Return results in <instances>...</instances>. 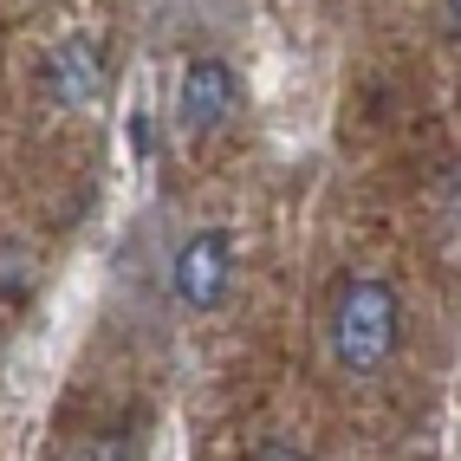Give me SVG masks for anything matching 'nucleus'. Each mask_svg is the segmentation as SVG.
Returning a JSON list of instances; mask_svg holds the SVG:
<instances>
[{"instance_id":"7ed1b4c3","label":"nucleus","mask_w":461,"mask_h":461,"mask_svg":"<svg viewBox=\"0 0 461 461\" xmlns=\"http://www.w3.org/2000/svg\"><path fill=\"white\" fill-rule=\"evenodd\" d=\"M234 104H240V78H234L228 59L202 52V59H189V66H182V85H176V124L189 131V137H214V131L234 117Z\"/></svg>"},{"instance_id":"f257e3e1","label":"nucleus","mask_w":461,"mask_h":461,"mask_svg":"<svg viewBox=\"0 0 461 461\" xmlns=\"http://www.w3.org/2000/svg\"><path fill=\"white\" fill-rule=\"evenodd\" d=\"M331 364L345 377H377L384 364L403 351V299L377 273H351L331 299V325H325Z\"/></svg>"},{"instance_id":"20e7f679","label":"nucleus","mask_w":461,"mask_h":461,"mask_svg":"<svg viewBox=\"0 0 461 461\" xmlns=\"http://www.w3.org/2000/svg\"><path fill=\"white\" fill-rule=\"evenodd\" d=\"M40 85H46V98L59 111H98V98H104V46L91 33H66L46 52Z\"/></svg>"},{"instance_id":"423d86ee","label":"nucleus","mask_w":461,"mask_h":461,"mask_svg":"<svg viewBox=\"0 0 461 461\" xmlns=\"http://www.w3.org/2000/svg\"><path fill=\"white\" fill-rule=\"evenodd\" d=\"M254 461H312V455H305L299 442H286V436H273V442H260V455Z\"/></svg>"},{"instance_id":"f03ea898","label":"nucleus","mask_w":461,"mask_h":461,"mask_svg":"<svg viewBox=\"0 0 461 461\" xmlns=\"http://www.w3.org/2000/svg\"><path fill=\"white\" fill-rule=\"evenodd\" d=\"M169 293L189 312H221L234 293V234L228 228H195L169 254Z\"/></svg>"},{"instance_id":"39448f33","label":"nucleus","mask_w":461,"mask_h":461,"mask_svg":"<svg viewBox=\"0 0 461 461\" xmlns=\"http://www.w3.org/2000/svg\"><path fill=\"white\" fill-rule=\"evenodd\" d=\"M66 461H131V448H124L117 429H98V436H78V442L66 448Z\"/></svg>"}]
</instances>
